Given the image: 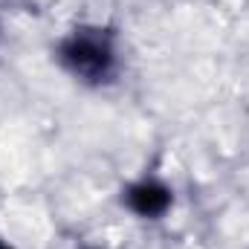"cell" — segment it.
<instances>
[{
	"label": "cell",
	"instance_id": "1",
	"mask_svg": "<svg viewBox=\"0 0 249 249\" xmlns=\"http://www.w3.org/2000/svg\"><path fill=\"white\" fill-rule=\"evenodd\" d=\"M61 67L84 84H102L116 70V47L113 38L99 26H81L67 35L58 47Z\"/></svg>",
	"mask_w": 249,
	"mask_h": 249
},
{
	"label": "cell",
	"instance_id": "3",
	"mask_svg": "<svg viewBox=\"0 0 249 249\" xmlns=\"http://www.w3.org/2000/svg\"><path fill=\"white\" fill-rule=\"evenodd\" d=\"M0 249H15V247H9V244H6V241H0Z\"/></svg>",
	"mask_w": 249,
	"mask_h": 249
},
{
	"label": "cell",
	"instance_id": "2",
	"mask_svg": "<svg viewBox=\"0 0 249 249\" xmlns=\"http://www.w3.org/2000/svg\"><path fill=\"white\" fill-rule=\"evenodd\" d=\"M124 200H127V209L133 214L145 217V220L162 217L171 209V203H174L171 188L165 186V183H160V180H139V183H133V186L127 188Z\"/></svg>",
	"mask_w": 249,
	"mask_h": 249
}]
</instances>
